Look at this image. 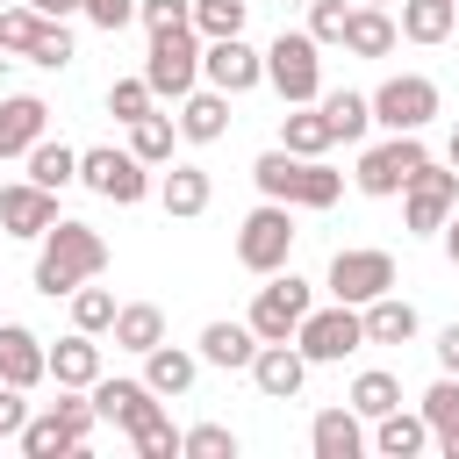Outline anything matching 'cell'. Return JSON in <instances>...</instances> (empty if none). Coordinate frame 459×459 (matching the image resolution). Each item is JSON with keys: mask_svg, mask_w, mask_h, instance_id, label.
<instances>
[{"mask_svg": "<svg viewBox=\"0 0 459 459\" xmlns=\"http://www.w3.org/2000/svg\"><path fill=\"white\" fill-rule=\"evenodd\" d=\"M86 394H93L100 423H122L129 437H136L143 423H158V416H165V409H158V387H151V380H93Z\"/></svg>", "mask_w": 459, "mask_h": 459, "instance_id": "5bb4252c", "label": "cell"}, {"mask_svg": "<svg viewBox=\"0 0 459 459\" xmlns=\"http://www.w3.org/2000/svg\"><path fill=\"white\" fill-rule=\"evenodd\" d=\"M186 459H237V430L230 423H194L186 430Z\"/></svg>", "mask_w": 459, "mask_h": 459, "instance_id": "b9f144b4", "label": "cell"}, {"mask_svg": "<svg viewBox=\"0 0 459 459\" xmlns=\"http://www.w3.org/2000/svg\"><path fill=\"white\" fill-rule=\"evenodd\" d=\"M423 445H430L423 409H416V416H409V409H387V416H380V430H373V452H380V459H416Z\"/></svg>", "mask_w": 459, "mask_h": 459, "instance_id": "cb8c5ba5", "label": "cell"}, {"mask_svg": "<svg viewBox=\"0 0 459 459\" xmlns=\"http://www.w3.org/2000/svg\"><path fill=\"white\" fill-rule=\"evenodd\" d=\"M79 186H93V194L115 201V208H136V201L151 194V165H143L136 151L100 143V151H79Z\"/></svg>", "mask_w": 459, "mask_h": 459, "instance_id": "9c48e42d", "label": "cell"}, {"mask_svg": "<svg viewBox=\"0 0 459 459\" xmlns=\"http://www.w3.org/2000/svg\"><path fill=\"white\" fill-rule=\"evenodd\" d=\"M201 29L186 22V29H165V36H151V57H143V79H151V93H165V100H186L194 93V79H201Z\"/></svg>", "mask_w": 459, "mask_h": 459, "instance_id": "52a82bcc", "label": "cell"}, {"mask_svg": "<svg viewBox=\"0 0 459 459\" xmlns=\"http://www.w3.org/2000/svg\"><path fill=\"white\" fill-rule=\"evenodd\" d=\"M22 394H29V387H14V380H0V437H22V423L36 416V409H29Z\"/></svg>", "mask_w": 459, "mask_h": 459, "instance_id": "7dc6e473", "label": "cell"}, {"mask_svg": "<svg viewBox=\"0 0 459 459\" xmlns=\"http://www.w3.org/2000/svg\"><path fill=\"white\" fill-rule=\"evenodd\" d=\"M222 129H230V93H222V86L179 100V136H186V143H215Z\"/></svg>", "mask_w": 459, "mask_h": 459, "instance_id": "7402d4cb", "label": "cell"}, {"mask_svg": "<svg viewBox=\"0 0 459 459\" xmlns=\"http://www.w3.org/2000/svg\"><path fill=\"white\" fill-rule=\"evenodd\" d=\"M244 7H251V0H194V29H201V43H215V36H244Z\"/></svg>", "mask_w": 459, "mask_h": 459, "instance_id": "8d00e7d4", "label": "cell"}, {"mask_svg": "<svg viewBox=\"0 0 459 459\" xmlns=\"http://www.w3.org/2000/svg\"><path fill=\"white\" fill-rule=\"evenodd\" d=\"M452 165H459V129H452Z\"/></svg>", "mask_w": 459, "mask_h": 459, "instance_id": "f5cc1de1", "label": "cell"}, {"mask_svg": "<svg viewBox=\"0 0 459 459\" xmlns=\"http://www.w3.org/2000/svg\"><path fill=\"white\" fill-rule=\"evenodd\" d=\"M308 445H316V459H359V452H366L359 409H351V402H344V409H323V416L308 423Z\"/></svg>", "mask_w": 459, "mask_h": 459, "instance_id": "ffe728a7", "label": "cell"}, {"mask_svg": "<svg viewBox=\"0 0 459 459\" xmlns=\"http://www.w3.org/2000/svg\"><path fill=\"white\" fill-rule=\"evenodd\" d=\"M14 445H22V452H29V459H57V452H79V437H72V423H65V416H57V402H50V409H43V416H29V423H22V437H14Z\"/></svg>", "mask_w": 459, "mask_h": 459, "instance_id": "f546056e", "label": "cell"}, {"mask_svg": "<svg viewBox=\"0 0 459 459\" xmlns=\"http://www.w3.org/2000/svg\"><path fill=\"white\" fill-rule=\"evenodd\" d=\"M459 29V0H402V36L409 43H445Z\"/></svg>", "mask_w": 459, "mask_h": 459, "instance_id": "4316f807", "label": "cell"}, {"mask_svg": "<svg viewBox=\"0 0 459 459\" xmlns=\"http://www.w3.org/2000/svg\"><path fill=\"white\" fill-rule=\"evenodd\" d=\"M0 7H14V0H0Z\"/></svg>", "mask_w": 459, "mask_h": 459, "instance_id": "11a10c76", "label": "cell"}, {"mask_svg": "<svg viewBox=\"0 0 459 459\" xmlns=\"http://www.w3.org/2000/svg\"><path fill=\"white\" fill-rule=\"evenodd\" d=\"M265 86L287 100V108H308L323 100V43L308 29H280L265 43Z\"/></svg>", "mask_w": 459, "mask_h": 459, "instance_id": "3957f363", "label": "cell"}, {"mask_svg": "<svg viewBox=\"0 0 459 459\" xmlns=\"http://www.w3.org/2000/svg\"><path fill=\"white\" fill-rule=\"evenodd\" d=\"M136 22H143L151 36H165V29H186V22H194V0H136Z\"/></svg>", "mask_w": 459, "mask_h": 459, "instance_id": "7bdbcfd3", "label": "cell"}, {"mask_svg": "<svg viewBox=\"0 0 459 459\" xmlns=\"http://www.w3.org/2000/svg\"><path fill=\"white\" fill-rule=\"evenodd\" d=\"M172 136H179L172 115H143V122H129V151H136L143 165H172Z\"/></svg>", "mask_w": 459, "mask_h": 459, "instance_id": "836d02e7", "label": "cell"}, {"mask_svg": "<svg viewBox=\"0 0 459 459\" xmlns=\"http://www.w3.org/2000/svg\"><path fill=\"white\" fill-rule=\"evenodd\" d=\"M409 337H416V308L402 294L366 301V344H409Z\"/></svg>", "mask_w": 459, "mask_h": 459, "instance_id": "83f0119b", "label": "cell"}, {"mask_svg": "<svg viewBox=\"0 0 459 459\" xmlns=\"http://www.w3.org/2000/svg\"><path fill=\"white\" fill-rule=\"evenodd\" d=\"M136 452H143V459H179V452H186V430H172V423L158 416V423L136 430Z\"/></svg>", "mask_w": 459, "mask_h": 459, "instance_id": "ee69618b", "label": "cell"}, {"mask_svg": "<svg viewBox=\"0 0 459 459\" xmlns=\"http://www.w3.org/2000/svg\"><path fill=\"white\" fill-rule=\"evenodd\" d=\"M251 179H258L265 201H287V208H337V194H344V172H330L323 158H294L287 143L265 151L251 165Z\"/></svg>", "mask_w": 459, "mask_h": 459, "instance_id": "7a4b0ae2", "label": "cell"}, {"mask_svg": "<svg viewBox=\"0 0 459 459\" xmlns=\"http://www.w3.org/2000/svg\"><path fill=\"white\" fill-rule=\"evenodd\" d=\"M79 14H86L93 29H108V36H115V29H129V22H136V0H79Z\"/></svg>", "mask_w": 459, "mask_h": 459, "instance_id": "bcb514c9", "label": "cell"}, {"mask_svg": "<svg viewBox=\"0 0 459 459\" xmlns=\"http://www.w3.org/2000/svg\"><path fill=\"white\" fill-rule=\"evenodd\" d=\"M437 237H445V258H452V265H459V208H452V222H445V230H437Z\"/></svg>", "mask_w": 459, "mask_h": 459, "instance_id": "f907efd6", "label": "cell"}, {"mask_svg": "<svg viewBox=\"0 0 459 459\" xmlns=\"http://www.w3.org/2000/svg\"><path fill=\"white\" fill-rule=\"evenodd\" d=\"M108 273V237L93 230V222H72V215H57L50 230H43V251H36V294H79L86 280H100Z\"/></svg>", "mask_w": 459, "mask_h": 459, "instance_id": "6da1fadb", "label": "cell"}, {"mask_svg": "<svg viewBox=\"0 0 459 459\" xmlns=\"http://www.w3.org/2000/svg\"><path fill=\"white\" fill-rule=\"evenodd\" d=\"M430 115H437V86H430L423 72H394V79L373 86V122H380V129L402 136V129H423Z\"/></svg>", "mask_w": 459, "mask_h": 459, "instance_id": "30bf717a", "label": "cell"}, {"mask_svg": "<svg viewBox=\"0 0 459 459\" xmlns=\"http://www.w3.org/2000/svg\"><path fill=\"white\" fill-rule=\"evenodd\" d=\"M316 308V294H308V280H294L287 265L280 273H265V287L251 294V330H258V344H280V337H294L301 330V316Z\"/></svg>", "mask_w": 459, "mask_h": 459, "instance_id": "ba28073f", "label": "cell"}, {"mask_svg": "<svg viewBox=\"0 0 459 459\" xmlns=\"http://www.w3.org/2000/svg\"><path fill=\"white\" fill-rule=\"evenodd\" d=\"M430 351H437V366H445V373H459V323H445Z\"/></svg>", "mask_w": 459, "mask_h": 459, "instance_id": "c3c4849f", "label": "cell"}, {"mask_svg": "<svg viewBox=\"0 0 459 459\" xmlns=\"http://www.w3.org/2000/svg\"><path fill=\"white\" fill-rule=\"evenodd\" d=\"M72 330H93V337L115 330V294L108 287H79L72 294Z\"/></svg>", "mask_w": 459, "mask_h": 459, "instance_id": "f35d334b", "label": "cell"}, {"mask_svg": "<svg viewBox=\"0 0 459 459\" xmlns=\"http://www.w3.org/2000/svg\"><path fill=\"white\" fill-rule=\"evenodd\" d=\"M437 452H445V459H459V430H437Z\"/></svg>", "mask_w": 459, "mask_h": 459, "instance_id": "816d5d0a", "label": "cell"}, {"mask_svg": "<svg viewBox=\"0 0 459 459\" xmlns=\"http://www.w3.org/2000/svg\"><path fill=\"white\" fill-rule=\"evenodd\" d=\"M201 79L237 100V93H251V86L265 79V50H251L244 36H215V43L201 50Z\"/></svg>", "mask_w": 459, "mask_h": 459, "instance_id": "4fadbf2b", "label": "cell"}, {"mask_svg": "<svg viewBox=\"0 0 459 459\" xmlns=\"http://www.w3.org/2000/svg\"><path fill=\"white\" fill-rule=\"evenodd\" d=\"M294 344H301V359H308V366H337V359H351V351L366 344V308H351V301L308 308V316H301V330H294Z\"/></svg>", "mask_w": 459, "mask_h": 459, "instance_id": "8992f818", "label": "cell"}, {"mask_svg": "<svg viewBox=\"0 0 459 459\" xmlns=\"http://www.w3.org/2000/svg\"><path fill=\"white\" fill-rule=\"evenodd\" d=\"M115 344L122 351H151V344H165V316H158V301H129V308H115Z\"/></svg>", "mask_w": 459, "mask_h": 459, "instance_id": "f1b7e54d", "label": "cell"}, {"mask_svg": "<svg viewBox=\"0 0 459 459\" xmlns=\"http://www.w3.org/2000/svg\"><path fill=\"white\" fill-rule=\"evenodd\" d=\"M423 423H430V437L437 430H459V373H437L423 387Z\"/></svg>", "mask_w": 459, "mask_h": 459, "instance_id": "74e56055", "label": "cell"}, {"mask_svg": "<svg viewBox=\"0 0 459 459\" xmlns=\"http://www.w3.org/2000/svg\"><path fill=\"white\" fill-rule=\"evenodd\" d=\"M201 359H208V366H230V373H237V366L251 373L258 330H251V323H208V330H201Z\"/></svg>", "mask_w": 459, "mask_h": 459, "instance_id": "603a6c76", "label": "cell"}, {"mask_svg": "<svg viewBox=\"0 0 459 459\" xmlns=\"http://www.w3.org/2000/svg\"><path fill=\"white\" fill-rule=\"evenodd\" d=\"M294 258V208L287 201H258L237 230V265L244 273H280Z\"/></svg>", "mask_w": 459, "mask_h": 459, "instance_id": "5b68a950", "label": "cell"}, {"mask_svg": "<svg viewBox=\"0 0 459 459\" xmlns=\"http://www.w3.org/2000/svg\"><path fill=\"white\" fill-rule=\"evenodd\" d=\"M323 287H330V301H351V308H366V301L394 294V258H387V251H337Z\"/></svg>", "mask_w": 459, "mask_h": 459, "instance_id": "7c38bea8", "label": "cell"}, {"mask_svg": "<svg viewBox=\"0 0 459 459\" xmlns=\"http://www.w3.org/2000/svg\"><path fill=\"white\" fill-rule=\"evenodd\" d=\"M351 409L380 423L387 409H402V380H394V373H380V366H373V373H359V380H351Z\"/></svg>", "mask_w": 459, "mask_h": 459, "instance_id": "e575fe53", "label": "cell"}, {"mask_svg": "<svg viewBox=\"0 0 459 459\" xmlns=\"http://www.w3.org/2000/svg\"><path fill=\"white\" fill-rule=\"evenodd\" d=\"M151 100H158L151 79H115V86H108V115H115V122H143Z\"/></svg>", "mask_w": 459, "mask_h": 459, "instance_id": "ab89813d", "label": "cell"}, {"mask_svg": "<svg viewBox=\"0 0 459 459\" xmlns=\"http://www.w3.org/2000/svg\"><path fill=\"white\" fill-rule=\"evenodd\" d=\"M251 380H258V394H265V402H294V394H301V380H308V359H301V344H294V337H280V344H258V359H251Z\"/></svg>", "mask_w": 459, "mask_h": 459, "instance_id": "2e32d148", "label": "cell"}, {"mask_svg": "<svg viewBox=\"0 0 459 459\" xmlns=\"http://www.w3.org/2000/svg\"><path fill=\"white\" fill-rule=\"evenodd\" d=\"M43 36V14L29 7V0H14V7H0V50L7 57H29V43Z\"/></svg>", "mask_w": 459, "mask_h": 459, "instance_id": "d590c367", "label": "cell"}, {"mask_svg": "<svg viewBox=\"0 0 459 459\" xmlns=\"http://www.w3.org/2000/svg\"><path fill=\"white\" fill-rule=\"evenodd\" d=\"M208 194H215V186H208V172H201V165H172V172H165V186H158L165 215H201V208H208Z\"/></svg>", "mask_w": 459, "mask_h": 459, "instance_id": "4dcf8cb0", "label": "cell"}, {"mask_svg": "<svg viewBox=\"0 0 459 459\" xmlns=\"http://www.w3.org/2000/svg\"><path fill=\"white\" fill-rule=\"evenodd\" d=\"M50 380H57V387H93V380H100V344H93V330H72V337L50 344Z\"/></svg>", "mask_w": 459, "mask_h": 459, "instance_id": "d6986e66", "label": "cell"}, {"mask_svg": "<svg viewBox=\"0 0 459 459\" xmlns=\"http://www.w3.org/2000/svg\"><path fill=\"white\" fill-rule=\"evenodd\" d=\"M430 165V151H423V129H402V136H387V143H373V151H359V194H373V201H387V194H402L416 172Z\"/></svg>", "mask_w": 459, "mask_h": 459, "instance_id": "277c9868", "label": "cell"}, {"mask_svg": "<svg viewBox=\"0 0 459 459\" xmlns=\"http://www.w3.org/2000/svg\"><path fill=\"white\" fill-rule=\"evenodd\" d=\"M280 143H287L294 158H323V151L337 143V129H330V115H323V108L308 100V108H294V115L280 122Z\"/></svg>", "mask_w": 459, "mask_h": 459, "instance_id": "d4e9b609", "label": "cell"}, {"mask_svg": "<svg viewBox=\"0 0 459 459\" xmlns=\"http://www.w3.org/2000/svg\"><path fill=\"white\" fill-rule=\"evenodd\" d=\"M43 129H50V108L36 93H7L0 100V158H29L43 143Z\"/></svg>", "mask_w": 459, "mask_h": 459, "instance_id": "ac0fdd59", "label": "cell"}, {"mask_svg": "<svg viewBox=\"0 0 459 459\" xmlns=\"http://www.w3.org/2000/svg\"><path fill=\"white\" fill-rule=\"evenodd\" d=\"M29 179H36V186H50V194H65V186L79 179V151H72V143H50V136H43V143L29 151Z\"/></svg>", "mask_w": 459, "mask_h": 459, "instance_id": "1f68e13d", "label": "cell"}, {"mask_svg": "<svg viewBox=\"0 0 459 459\" xmlns=\"http://www.w3.org/2000/svg\"><path fill=\"white\" fill-rule=\"evenodd\" d=\"M359 7H387V0H359Z\"/></svg>", "mask_w": 459, "mask_h": 459, "instance_id": "db71d44e", "label": "cell"}, {"mask_svg": "<svg viewBox=\"0 0 459 459\" xmlns=\"http://www.w3.org/2000/svg\"><path fill=\"white\" fill-rule=\"evenodd\" d=\"M29 7H36V14H43V22H65V14H72V7H79V0H29Z\"/></svg>", "mask_w": 459, "mask_h": 459, "instance_id": "681fc988", "label": "cell"}, {"mask_svg": "<svg viewBox=\"0 0 459 459\" xmlns=\"http://www.w3.org/2000/svg\"><path fill=\"white\" fill-rule=\"evenodd\" d=\"M0 380H14V387L50 380V344L29 323H0Z\"/></svg>", "mask_w": 459, "mask_h": 459, "instance_id": "e0dca14e", "label": "cell"}, {"mask_svg": "<svg viewBox=\"0 0 459 459\" xmlns=\"http://www.w3.org/2000/svg\"><path fill=\"white\" fill-rule=\"evenodd\" d=\"M50 222H57V194L50 186H36V179L0 186V230L7 237H43Z\"/></svg>", "mask_w": 459, "mask_h": 459, "instance_id": "9a60e30c", "label": "cell"}, {"mask_svg": "<svg viewBox=\"0 0 459 459\" xmlns=\"http://www.w3.org/2000/svg\"><path fill=\"white\" fill-rule=\"evenodd\" d=\"M394 36H402V22L387 7H351V22H344V50L351 57H387Z\"/></svg>", "mask_w": 459, "mask_h": 459, "instance_id": "44dd1931", "label": "cell"}, {"mask_svg": "<svg viewBox=\"0 0 459 459\" xmlns=\"http://www.w3.org/2000/svg\"><path fill=\"white\" fill-rule=\"evenodd\" d=\"M344 22H351L344 0H316V7H308V36H316V43H344Z\"/></svg>", "mask_w": 459, "mask_h": 459, "instance_id": "f6af8a7d", "label": "cell"}, {"mask_svg": "<svg viewBox=\"0 0 459 459\" xmlns=\"http://www.w3.org/2000/svg\"><path fill=\"white\" fill-rule=\"evenodd\" d=\"M452 208H459V165H452V172L423 165V172L402 186V222H409L416 237H437V230L452 222Z\"/></svg>", "mask_w": 459, "mask_h": 459, "instance_id": "8fae6325", "label": "cell"}, {"mask_svg": "<svg viewBox=\"0 0 459 459\" xmlns=\"http://www.w3.org/2000/svg\"><path fill=\"white\" fill-rule=\"evenodd\" d=\"M316 108L330 115L337 143H359V136L373 129V93H330V100H316Z\"/></svg>", "mask_w": 459, "mask_h": 459, "instance_id": "d6a6232c", "label": "cell"}, {"mask_svg": "<svg viewBox=\"0 0 459 459\" xmlns=\"http://www.w3.org/2000/svg\"><path fill=\"white\" fill-rule=\"evenodd\" d=\"M194 373H201V359L179 351V344H151V351H143V380H151L158 394H186Z\"/></svg>", "mask_w": 459, "mask_h": 459, "instance_id": "484cf974", "label": "cell"}, {"mask_svg": "<svg viewBox=\"0 0 459 459\" xmlns=\"http://www.w3.org/2000/svg\"><path fill=\"white\" fill-rule=\"evenodd\" d=\"M29 65H43V72H65V65H72V29H65V22H43V36L29 43Z\"/></svg>", "mask_w": 459, "mask_h": 459, "instance_id": "60d3db41", "label": "cell"}]
</instances>
